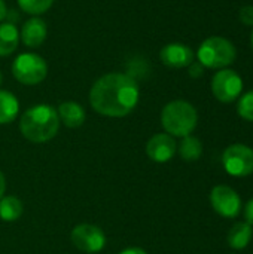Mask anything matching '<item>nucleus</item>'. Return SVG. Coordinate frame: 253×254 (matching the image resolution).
<instances>
[{"instance_id":"a211bd4d","label":"nucleus","mask_w":253,"mask_h":254,"mask_svg":"<svg viewBox=\"0 0 253 254\" xmlns=\"http://www.w3.org/2000/svg\"><path fill=\"white\" fill-rule=\"evenodd\" d=\"M179 153L185 161H197L201 153H203V144L197 137L192 135H186L183 137V140L180 141V147H179Z\"/></svg>"},{"instance_id":"7ed1b4c3","label":"nucleus","mask_w":253,"mask_h":254,"mask_svg":"<svg viewBox=\"0 0 253 254\" xmlns=\"http://www.w3.org/2000/svg\"><path fill=\"white\" fill-rule=\"evenodd\" d=\"M161 122L164 129L170 135L186 137L195 129L198 122L197 110L192 104L183 100H176L169 103L161 113Z\"/></svg>"},{"instance_id":"0eeeda50","label":"nucleus","mask_w":253,"mask_h":254,"mask_svg":"<svg viewBox=\"0 0 253 254\" xmlns=\"http://www.w3.org/2000/svg\"><path fill=\"white\" fill-rule=\"evenodd\" d=\"M243 91V80L234 70H219L212 79V92L222 103H233Z\"/></svg>"},{"instance_id":"f03ea898","label":"nucleus","mask_w":253,"mask_h":254,"mask_svg":"<svg viewBox=\"0 0 253 254\" xmlns=\"http://www.w3.org/2000/svg\"><path fill=\"white\" fill-rule=\"evenodd\" d=\"M60 128V118L54 107L39 104L28 109L19 122L22 135L33 143H45L54 138Z\"/></svg>"},{"instance_id":"f3484780","label":"nucleus","mask_w":253,"mask_h":254,"mask_svg":"<svg viewBox=\"0 0 253 254\" xmlns=\"http://www.w3.org/2000/svg\"><path fill=\"white\" fill-rule=\"evenodd\" d=\"M22 214V202L15 196H4L0 199V217L4 222H15Z\"/></svg>"},{"instance_id":"b1692460","label":"nucleus","mask_w":253,"mask_h":254,"mask_svg":"<svg viewBox=\"0 0 253 254\" xmlns=\"http://www.w3.org/2000/svg\"><path fill=\"white\" fill-rule=\"evenodd\" d=\"M119 254H148L145 250H142V249H127V250H124V252H121Z\"/></svg>"},{"instance_id":"cd10ccee","label":"nucleus","mask_w":253,"mask_h":254,"mask_svg":"<svg viewBox=\"0 0 253 254\" xmlns=\"http://www.w3.org/2000/svg\"><path fill=\"white\" fill-rule=\"evenodd\" d=\"M252 48H253V31H252Z\"/></svg>"},{"instance_id":"9d476101","label":"nucleus","mask_w":253,"mask_h":254,"mask_svg":"<svg viewBox=\"0 0 253 254\" xmlns=\"http://www.w3.org/2000/svg\"><path fill=\"white\" fill-rule=\"evenodd\" d=\"M160 58L170 68H183L194 63V51L183 43H169L161 49Z\"/></svg>"},{"instance_id":"393cba45","label":"nucleus","mask_w":253,"mask_h":254,"mask_svg":"<svg viewBox=\"0 0 253 254\" xmlns=\"http://www.w3.org/2000/svg\"><path fill=\"white\" fill-rule=\"evenodd\" d=\"M4 188H6L4 176H3V174H1V171H0V199H1V196H3V193H4Z\"/></svg>"},{"instance_id":"aec40b11","label":"nucleus","mask_w":253,"mask_h":254,"mask_svg":"<svg viewBox=\"0 0 253 254\" xmlns=\"http://www.w3.org/2000/svg\"><path fill=\"white\" fill-rule=\"evenodd\" d=\"M237 112L243 119L253 122V91H249L245 95H242L237 104Z\"/></svg>"},{"instance_id":"39448f33","label":"nucleus","mask_w":253,"mask_h":254,"mask_svg":"<svg viewBox=\"0 0 253 254\" xmlns=\"http://www.w3.org/2000/svg\"><path fill=\"white\" fill-rule=\"evenodd\" d=\"M12 73L15 79L24 85H37L46 77L48 65L46 61L36 54H21L12 64Z\"/></svg>"},{"instance_id":"6e6552de","label":"nucleus","mask_w":253,"mask_h":254,"mask_svg":"<svg viewBox=\"0 0 253 254\" xmlns=\"http://www.w3.org/2000/svg\"><path fill=\"white\" fill-rule=\"evenodd\" d=\"M210 202L215 211L227 219L237 217L242 208V199L239 193L230 186H216L210 193Z\"/></svg>"},{"instance_id":"dca6fc26","label":"nucleus","mask_w":253,"mask_h":254,"mask_svg":"<svg viewBox=\"0 0 253 254\" xmlns=\"http://www.w3.org/2000/svg\"><path fill=\"white\" fill-rule=\"evenodd\" d=\"M19 110L18 100L9 91H0V124L12 122Z\"/></svg>"},{"instance_id":"a878e982","label":"nucleus","mask_w":253,"mask_h":254,"mask_svg":"<svg viewBox=\"0 0 253 254\" xmlns=\"http://www.w3.org/2000/svg\"><path fill=\"white\" fill-rule=\"evenodd\" d=\"M6 16V6H4V1L0 0V21Z\"/></svg>"},{"instance_id":"423d86ee","label":"nucleus","mask_w":253,"mask_h":254,"mask_svg":"<svg viewBox=\"0 0 253 254\" xmlns=\"http://www.w3.org/2000/svg\"><path fill=\"white\" fill-rule=\"evenodd\" d=\"M222 165L233 177H248L253 173V150L245 144H231L222 155Z\"/></svg>"},{"instance_id":"20e7f679","label":"nucleus","mask_w":253,"mask_h":254,"mask_svg":"<svg viewBox=\"0 0 253 254\" xmlns=\"http://www.w3.org/2000/svg\"><path fill=\"white\" fill-rule=\"evenodd\" d=\"M237 49L228 39L213 36L198 48V63L209 68H224L236 61Z\"/></svg>"},{"instance_id":"bb28decb","label":"nucleus","mask_w":253,"mask_h":254,"mask_svg":"<svg viewBox=\"0 0 253 254\" xmlns=\"http://www.w3.org/2000/svg\"><path fill=\"white\" fill-rule=\"evenodd\" d=\"M1 79H3V77H1V73H0V85H1Z\"/></svg>"},{"instance_id":"1a4fd4ad","label":"nucleus","mask_w":253,"mask_h":254,"mask_svg":"<svg viewBox=\"0 0 253 254\" xmlns=\"http://www.w3.org/2000/svg\"><path fill=\"white\" fill-rule=\"evenodd\" d=\"M72 243L81 252L98 253L106 244V235L94 225H79L72 231Z\"/></svg>"},{"instance_id":"2eb2a0df","label":"nucleus","mask_w":253,"mask_h":254,"mask_svg":"<svg viewBox=\"0 0 253 254\" xmlns=\"http://www.w3.org/2000/svg\"><path fill=\"white\" fill-rule=\"evenodd\" d=\"M19 42V33L16 27L10 22L0 24V57L10 55L16 48Z\"/></svg>"},{"instance_id":"4468645a","label":"nucleus","mask_w":253,"mask_h":254,"mask_svg":"<svg viewBox=\"0 0 253 254\" xmlns=\"http://www.w3.org/2000/svg\"><path fill=\"white\" fill-rule=\"evenodd\" d=\"M252 237V226L246 222H239L231 228V231L228 234V246L233 250H243L251 244Z\"/></svg>"},{"instance_id":"6ab92c4d","label":"nucleus","mask_w":253,"mask_h":254,"mask_svg":"<svg viewBox=\"0 0 253 254\" xmlns=\"http://www.w3.org/2000/svg\"><path fill=\"white\" fill-rule=\"evenodd\" d=\"M52 3L54 0H18L19 7L30 15L45 13L52 6Z\"/></svg>"},{"instance_id":"f8f14e48","label":"nucleus","mask_w":253,"mask_h":254,"mask_svg":"<svg viewBox=\"0 0 253 254\" xmlns=\"http://www.w3.org/2000/svg\"><path fill=\"white\" fill-rule=\"evenodd\" d=\"M46 24L42 18H31L28 19L21 30V40L28 48H37L46 39Z\"/></svg>"},{"instance_id":"9b49d317","label":"nucleus","mask_w":253,"mask_h":254,"mask_svg":"<svg viewBox=\"0 0 253 254\" xmlns=\"http://www.w3.org/2000/svg\"><path fill=\"white\" fill-rule=\"evenodd\" d=\"M176 141L169 134H155L146 144V153L154 162H167L176 153Z\"/></svg>"},{"instance_id":"412c9836","label":"nucleus","mask_w":253,"mask_h":254,"mask_svg":"<svg viewBox=\"0 0 253 254\" xmlns=\"http://www.w3.org/2000/svg\"><path fill=\"white\" fill-rule=\"evenodd\" d=\"M239 16L245 25H253V6H243Z\"/></svg>"},{"instance_id":"f257e3e1","label":"nucleus","mask_w":253,"mask_h":254,"mask_svg":"<svg viewBox=\"0 0 253 254\" xmlns=\"http://www.w3.org/2000/svg\"><path fill=\"white\" fill-rule=\"evenodd\" d=\"M89 101L92 109L103 116H125L137 106V82L131 76L122 73L104 74L92 85Z\"/></svg>"},{"instance_id":"5701e85b","label":"nucleus","mask_w":253,"mask_h":254,"mask_svg":"<svg viewBox=\"0 0 253 254\" xmlns=\"http://www.w3.org/2000/svg\"><path fill=\"white\" fill-rule=\"evenodd\" d=\"M245 217H246V223H249L251 226H253V199H251V201L246 204Z\"/></svg>"},{"instance_id":"ddd939ff","label":"nucleus","mask_w":253,"mask_h":254,"mask_svg":"<svg viewBox=\"0 0 253 254\" xmlns=\"http://www.w3.org/2000/svg\"><path fill=\"white\" fill-rule=\"evenodd\" d=\"M57 113L63 124L69 128H78L85 122V110L79 103L75 101L61 103Z\"/></svg>"},{"instance_id":"4be33fe9","label":"nucleus","mask_w":253,"mask_h":254,"mask_svg":"<svg viewBox=\"0 0 253 254\" xmlns=\"http://www.w3.org/2000/svg\"><path fill=\"white\" fill-rule=\"evenodd\" d=\"M188 67H189V74H191L192 77H200V76H203L204 67H203L200 63H192V64H189Z\"/></svg>"}]
</instances>
